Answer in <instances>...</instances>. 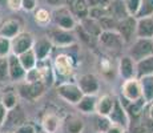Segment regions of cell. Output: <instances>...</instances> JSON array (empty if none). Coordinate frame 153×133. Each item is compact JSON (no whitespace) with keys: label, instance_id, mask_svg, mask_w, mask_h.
I'll return each mask as SVG.
<instances>
[{"label":"cell","instance_id":"cell-1","mask_svg":"<svg viewBox=\"0 0 153 133\" xmlns=\"http://www.w3.org/2000/svg\"><path fill=\"white\" fill-rule=\"evenodd\" d=\"M149 56H153V40L137 39L131 48V57L139 63V61L149 57Z\"/></svg>","mask_w":153,"mask_h":133},{"label":"cell","instance_id":"cell-2","mask_svg":"<svg viewBox=\"0 0 153 133\" xmlns=\"http://www.w3.org/2000/svg\"><path fill=\"white\" fill-rule=\"evenodd\" d=\"M33 36H32L29 32H20L16 37H13L11 40V51H12V55L20 56L24 52L29 51V49L33 48Z\"/></svg>","mask_w":153,"mask_h":133},{"label":"cell","instance_id":"cell-3","mask_svg":"<svg viewBox=\"0 0 153 133\" xmlns=\"http://www.w3.org/2000/svg\"><path fill=\"white\" fill-rule=\"evenodd\" d=\"M57 94L61 97L63 100H65L69 104H79L81 99H83L84 93L83 91L79 88V85L76 84H69V82H65V84L59 85L57 88Z\"/></svg>","mask_w":153,"mask_h":133},{"label":"cell","instance_id":"cell-4","mask_svg":"<svg viewBox=\"0 0 153 133\" xmlns=\"http://www.w3.org/2000/svg\"><path fill=\"white\" fill-rule=\"evenodd\" d=\"M123 96L125 97V100L131 103L143 99V89H141L140 80H137L136 77L125 80L123 84Z\"/></svg>","mask_w":153,"mask_h":133},{"label":"cell","instance_id":"cell-5","mask_svg":"<svg viewBox=\"0 0 153 133\" xmlns=\"http://www.w3.org/2000/svg\"><path fill=\"white\" fill-rule=\"evenodd\" d=\"M136 25H137V19L134 16H128L124 20L117 22L116 32H119V35L123 37V40L125 43H129L133 37V35H136Z\"/></svg>","mask_w":153,"mask_h":133},{"label":"cell","instance_id":"cell-6","mask_svg":"<svg viewBox=\"0 0 153 133\" xmlns=\"http://www.w3.org/2000/svg\"><path fill=\"white\" fill-rule=\"evenodd\" d=\"M48 39L51 40V43L56 44V45H60V47H67V45H71V44L75 43V37H73L68 31L61 29V28H59V27L49 29Z\"/></svg>","mask_w":153,"mask_h":133},{"label":"cell","instance_id":"cell-7","mask_svg":"<svg viewBox=\"0 0 153 133\" xmlns=\"http://www.w3.org/2000/svg\"><path fill=\"white\" fill-rule=\"evenodd\" d=\"M19 93L22 94L24 99L33 101V100L39 99L44 93V82H25V84L19 87Z\"/></svg>","mask_w":153,"mask_h":133},{"label":"cell","instance_id":"cell-8","mask_svg":"<svg viewBox=\"0 0 153 133\" xmlns=\"http://www.w3.org/2000/svg\"><path fill=\"white\" fill-rule=\"evenodd\" d=\"M77 85L83 91V93L88 94V96H95L99 92V88H100L99 80L96 79V76L91 75V73L81 75L77 80Z\"/></svg>","mask_w":153,"mask_h":133},{"label":"cell","instance_id":"cell-9","mask_svg":"<svg viewBox=\"0 0 153 133\" xmlns=\"http://www.w3.org/2000/svg\"><path fill=\"white\" fill-rule=\"evenodd\" d=\"M99 41L102 47L108 49H120L124 44L123 37L116 31H102V33L99 36Z\"/></svg>","mask_w":153,"mask_h":133},{"label":"cell","instance_id":"cell-10","mask_svg":"<svg viewBox=\"0 0 153 133\" xmlns=\"http://www.w3.org/2000/svg\"><path fill=\"white\" fill-rule=\"evenodd\" d=\"M55 22L59 28L65 29V31H71V29H73L76 27L73 13H71L69 11L64 7H60L55 12Z\"/></svg>","mask_w":153,"mask_h":133},{"label":"cell","instance_id":"cell-11","mask_svg":"<svg viewBox=\"0 0 153 133\" xmlns=\"http://www.w3.org/2000/svg\"><path fill=\"white\" fill-rule=\"evenodd\" d=\"M7 59H8V69H10V79L13 80V81H19L22 79H25L27 71L23 68L19 56L10 55Z\"/></svg>","mask_w":153,"mask_h":133},{"label":"cell","instance_id":"cell-12","mask_svg":"<svg viewBox=\"0 0 153 133\" xmlns=\"http://www.w3.org/2000/svg\"><path fill=\"white\" fill-rule=\"evenodd\" d=\"M108 117H109V120L112 121V124L121 125V126H124V128L128 126V123H129L128 114H126L124 106L121 105V103H120L119 100H114L113 108H112V112Z\"/></svg>","mask_w":153,"mask_h":133},{"label":"cell","instance_id":"cell-13","mask_svg":"<svg viewBox=\"0 0 153 133\" xmlns=\"http://www.w3.org/2000/svg\"><path fill=\"white\" fill-rule=\"evenodd\" d=\"M136 36L139 39H153V19L151 16L137 19Z\"/></svg>","mask_w":153,"mask_h":133},{"label":"cell","instance_id":"cell-14","mask_svg":"<svg viewBox=\"0 0 153 133\" xmlns=\"http://www.w3.org/2000/svg\"><path fill=\"white\" fill-rule=\"evenodd\" d=\"M119 72H120V76L125 80L134 77V75H136V65H134V60L131 56H124V57L120 59Z\"/></svg>","mask_w":153,"mask_h":133},{"label":"cell","instance_id":"cell-15","mask_svg":"<svg viewBox=\"0 0 153 133\" xmlns=\"http://www.w3.org/2000/svg\"><path fill=\"white\" fill-rule=\"evenodd\" d=\"M108 12H109V16H112L117 22L124 20L129 16L123 0H112L109 3V5H108Z\"/></svg>","mask_w":153,"mask_h":133},{"label":"cell","instance_id":"cell-16","mask_svg":"<svg viewBox=\"0 0 153 133\" xmlns=\"http://www.w3.org/2000/svg\"><path fill=\"white\" fill-rule=\"evenodd\" d=\"M55 69L57 71L59 75L61 76H69L73 72V64L69 56L67 55H59L55 60Z\"/></svg>","mask_w":153,"mask_h":133},{"label":"cell","instance_id":"cell-17","mask_svg":"<svg viewBox=\"0 0 153 133\" xmlns=\"http://www.w3.org/2000/svg\"><path fill=\"white\" fill-rule=\"evenodd\" d=\"M20 33V23L15 19L7 20L0 25V36L7 37V39L12 40Z\"/></svg>","mask_w":153,"mask_h":133},{"label":"cell","instance_id":"cell-18","mask_svg":"<svg viewBox=\"0 0 153 133\" xmlns=\"http://www.w3.org/2000/svg\"><path fill=\"white\" fill-rule=\"evenodd\" d=\"M32 49H33L37 60H44V59L49 55V52H51L52 43L48 37H47V39H39L37 41H35L33 48Z\"/></svg>","mask_w":153,"mask_h":133},{"label":"cell","instance_id":"cell-19","mask_svg":"<svg viewBox=\"0 0 153 133\" xmlns=\"http://www.w3.org/2000/svg\"><path fill=\"white\" fill-rule=\"evenodd\" d=\"M114 100L112 99V96L109 94H104L97 100V104H96V112L99 113V116L102 117H108L112 112V108H113Z\"/></svg>","mask_w":153,"mask_h":133},{"label":"cell","instance_id":"cell-20","mask_svg":"<svg viewBox=\"0 0 153 133\" xmlns=\"http://www.w3.org/2000/svg\"><path fill=\"white\" fill-rule=\"evenodd\" d=\"M81 27L88 35H91L92 37H99L102 33V28L100 25L99 20H95L92 17H85L81 20Z\"/></svg>","mask_w":153,"mask_h":133},{"label":"cell","instance_id":"cell-21","mask_svg":"<svg viewBox=\"0 0 153 133\" xmlns=\"http://www.w3.org/2000/svg\"><path fill=\"white\" fill-rule=\"evenodd\" d=\"M141 89H143V97L146 103L153 101V75L140 77Z\"/></svg>","mask_w":153,"mask_h":133},{"label":"cell","instance_id":"cell-22","mask_svg":"<svg viewBox=\"0 0 153 133\" xmlns=\"http://www.w3.org/2000/svg\"><path fill=\"white\" fill-rule=\"evenodd\" d=\"M136 72L139 79L144 77V76L153 75V56H149V57L139 61L136 65Z\"/></svg>","mask_w":153,"mask_h":133},{"label":"cell","instance_id":"cell-23","mask_svg":"<svg viewBox=\"0 0 153 133\" xmlns=\"http://www.w3.org/2000/svg\"><path fill=\"white\" fill-rule=\"evenodd\" d=\"M23 121H24V113H23V111L19 108V106H16V108L8 111L7 119H5V123H7L8 125H11V126H20V125H23V124H22Z\"/></svg>","mask_w":153,"mask_h":133},{"label":"cell","instance_id":"cell-24","mask_svg":"<svg viewBox=\"0 0 153 133\" xmlns=\"http://www.w3.org/2000/svg\"><path fill=\"white\" fill-rule=\"evenodd\" d=\"M60 126V119L53 113H48L43 119V128L47 133H56Z\"/></svg>","mask_w":153,"mask_h":133},{"label":"cell","instance_id":"cell-25","mask_svg":"<svg viewBox=\"0 0 153 133\" xmlns=\"http://www.w3.org/2000/svg\"><path fill=\"white\" fill-rule=\"evenodd\" d=\"M72 12L75 16L83 20L89 15V4L87 3V0H76L72 5Z\"/></svg>","mask_w":153,"mask_h":133},{"label":"cell","instance_id":"cell-26","mask_svg":"<svg viewBox=\"0 0 153 133\" xmlns=\"http://www.w3.org/2000/svg\"><path fill=\"white\" fill-rule=\"evenodd\" d=\"M19 59H20V63H22L23 68H24L27 72L29 69H32V68L36 67L37 59H36V55H35L33 49H29V51L24 52L23 55L19 56Z\"/></svg>","mask_w":153,"mask_h":133},{"label":"cell","instance_id":"cell-27","mask_svg":"<svg viewBox=\"0 0 153 133\" xmlns=\"http://www.w3.org/2000/svg\"><path fill=\"white\" fill-rule=\"evenodd\" d=\"M96 104H97V101L95 100V97L84 94L83 99L79 101L77 108L80 109L81 112H84V113H91V112L96 111Z\"/></svg>","mask_w":153,"mask_h":133},{"label":"cell","instance_id":"cell-28","mask_svg":"<svg viewBox=\"0 0 153 133\" xmlns=\"http://www.w3.org/2000/svg\"><path fill=\"white\" fill-rule=\"evenodd\" d=\"M151 15H153V0H141V7L136 15V19L149 17Z\"/></svg>","mask_w":153,"mask_h":133},{"label":"cell","instance_id":"cell-29","mask_svg":"<svg viewBox=\"0 0 153 133\" xmlns=\"http://www.w3.org/2000/svg\"><path fill=\"white\" fill-rule=\"evenodd\" d=\"M1 103L8 111L17 106V96L15 92H5L1 97Z\"/></svg>","mask_w":153,"mask_h":133},{"label":"cell","instance_id":"cell-30","mask_svg":"<svg viewBox=\"0 0 153 133\" xmlns=\"http://www.w3.org/2000/svg\"><path fill=\"white\" fill-rule=\"evenodd\" d=\"M89 17L95 20H100L105 16H109L108 12V7H101V5H95V7H89Z\"/></svg>","mask_w":153,"mask_h":133},{"label":"cell","instance_id":"cell-31","mask_svg":"<svg viewBox=\"0 0 153 133\" xmlns=\"http://www.w3.org/2000/svg\"><path fill=\"white\" fill-rule=\"evenodd\" d=\"M124 4L126 7L129 16H134L139 13L140 7H141V0H124Z\"/></svg>","mask_w":153,"mask_h":133},{"label":"cell","instance_id":"cell-32","mask_svg":"<svg viewBox=\"0 0 153 133\" xmlns=\"http://www.w3.org/2000/svg\"><path fill=\"white\" fill-rule=\"evenodd\" d=\"M84 129V124L79 119H72L67 123V132L68 133H81Z\"/></svg>","mask_w":153,"mask_h":133},{"label":"cell","instance_id":"cell-33","mask_svg":"<svg viewBox=\"0 0 153 133\" xmlns=\"http://www.w3.org/2000/svg\"><path fill=\"white\" fill-rule=\"evenodd\" d=\"M100 25H101L102 31H116L117 20H114L112 16H105L99 20Z\"/></svg>","mask_w":153,"mask_h":133},{"label":"cell","instance_id":"cell-34","mask_svg":"<svg viewBox=\"0 0 153 133\" xmlns=\"http://www.w3.org/2000/svg\"><path fill=\"white\" fill-rule=\"evenodd\" d=\"M35 20H36L39 24L45 25L51 22V13L47 10H44V8H40V10H37L36 12H35Z\"/></svg>","mask_w":153,"mask_h":133},{"label":"cell","instance_id":"cell-35","mask_svg":"<svg viewBox=\"0 0 153 133\" xmlns=\"http://www.w3.org/2000/svg\"><path fill=\"white\" fill-rule=\"evenodd\" d=\"M11 52V40L0 36V57H7Z\"/></svg>","mask_w":153,"mask_h":133},{"label":"cell","instance_id":"cell-36","mask_svg":"<svg viewBox=\"0 0 153 133\" xmlns=\"http://www.w3.org/2000/svg\"><path fill=\"white\" fill-rule=\"evenodd\" d=\"M10 77V69H8V59L0 57V82L5 81Z\"/></svg>","mask_w":153,"mask_h":133},{"label":"cell","instance_id":"cell-37","mask_svg":"<svg viewBox=\"0 0 153 133\" xmlns=\"http://www.w3.org/2000/svg\"><path fill=\"white\" fill-rule=\"evenodd\" d=\"M145 100H144V97L143 99H140V100H137V101H134V103H132L131 106H129V113L131 114H133V116H139V114L141 113V111H143V108H144V105H145Z\"/></svg>","mask_w":153,"mask_h":133},{"label":"cell","instance_id":"cell-38","mask_svg":"<svg viewBox=\"0 0 153 133\" xmlns=\"http://www.w3.org/2000/svg\"><path fill=\"white\" fill-rule=\"evenodd\" d=\"M96 125H97V129H99L100 133H105L112 126V121L109 120V117L100 116V119H97V123H96Z\"/></svg>","mask_w":153,"mask_h":133},{"label":"cell","instance_id":"cell-39","mask_svg":"<svg viewBox=\"0 0 153 133\" xmlns=\"http://www.w3.org/2000/svg\"><path fill=\"white\" fill-rule=\"evenodd\" d=\"M15 133H36V129L31 124H23V125L17 126Z\"/></svg>","mask_w":153,"mask_h":133},{"label":"cell","instance_id":"cell-40","mask_svg":"<svg viewBox=\"0 0 153 133\" xmlns=\"http://www.w3.org/2000/svg\"><path fill=\"white\" fill-rule=\"evenodd\" d=\"M7 5L12 11H19L23 8V0H7Z\"/></svg>","mask_w":153,"mask_h":133},{"label":"cell","instance_id":"cell-41","mask_svg":"<svg viewBox=\"0 0 153 133\" xmlns=\"http://www.w3.org/2000/svg\"><path fill=\"white\" fill-rule=\"evenodd\" d=\"M7 114H8V109L3 105L1 101H0V126L4 125L5 119H7Z\"/></svg>","mask_w":153,"mask_h":133},{"label":"cell","instance_id":"cell-42","mask_svg":"<svg viewBox=\"0 0 153 133\" xmlns=\"http://www.w3.org/2000/svg\"><path fill=\"white\" fill-rule=\"evenodd\" d=\"M36 8V0H23V10L33 11Z\"/></svg>","mask_w":153,"mask_h":133},{"label":"cell","instance_id":"cell-43","mask_svg":"<svg viewBox=\"0 0 153 133\" xmlns=\"http://www.w3.org/2000/svg\"><path fill=\"white\" fill-rule=\"evenodd\" d=\"M105 133H126V131H125L124 126L116 125V124H112V126Z\"/></svg>","mask_w":153,"mask_h":133},{"label":"cell","instance_id":"cell-44","mask_svg":"<svg viewBox=\"0 0 153 133\" xmlns=\"http://www.w3.org/2000/svg\"><path fill=\"white\" fill-rule=\"evenodd\" d=\"M132 133H149L148 128H146L145 124H143V125H137L133 128V132Z\"/></svg>","mask_w":153,"mask_h":133},{"label":"cell","instance_id":"cell-45","mask_svg":"<svg viewBox=\"0 0 153 133\" xmlns=\"http://www.w3.org/2000/svg\"><path fill=\"white\" fill-rule=\"evenodd\" d=\"M47 3H48L49 5H53V7H63L64 4H65V1L64 0H45Z\"/></svg>","mask_w":153,"mask_h":133},{"label":"cell","instance_id":"cell-46","mask_svg":"<svg viewBox=\"0 0 153 133\" xmlns=\"http://www.w3.org/2000/svg\"><path fill=\"white\" fill-rule=\"evenodd\" d=\"M146 125V128H148V131H149V133H153V120L149 117V120H148V123L145 124Z\"/></svg>","mask_w":153,"mask_h":133},{"label":"cell","instance_id":"cell-47","mask_svg":"<svg viewBox=\"0 0 153 133\" xmlns=\"http://www.w3.org/2000/svg\"><path fill=\"white\" fill-rule=\"evenodd\" d=\"M64 1H65V4H67V5H69V7H72V5H73V3H75L76 0H64Z\"/></svg>","mask_w":153,"mask_h":133},{"label":"cell","instance_id":"cell-48","mask_svg":"<svg viewBox=\"0 0 153 133\" xmlns=\"http://www.w3.org/2000/svg\"><path fill=\"white\" fill-rule=\"evenodd\" d=\"M149 117L153 120V105L151 106V109H149Z\"/></svg>","mask_w":153,"mask_h":133},{"label":"cell","instance_id":"cell-49","mask_svg":"<svg viewBox=\"0 0 153 133\" xmlns=\"http://www.w3.org/2000/svg\"><path fill=\"white\" fill-rule=\"evenodd\" d=\"M5 1H7V0H0V4H5Z\"/></svg>","mask_w":153,"mask_h":133}]
</instances>
